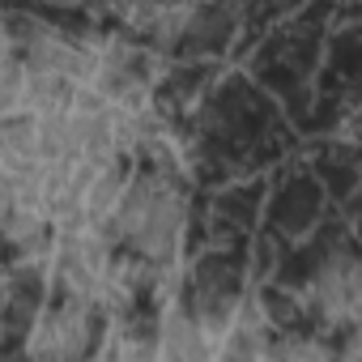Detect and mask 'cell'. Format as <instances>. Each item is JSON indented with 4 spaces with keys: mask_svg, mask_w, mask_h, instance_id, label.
<instances>
[{
    "mask_svg": "<svg viewBox=\"0 0 362 362\" xmlns=\"http://www.w3.org/2000/svg\"><path fill=\"white\" fill-rule=\"evenodd\" d=\"M162 354L166 358H201L205 354V341H201V328L192 320H175L166 328V341H162Z\"/></svg>",
    "mask_w": 362,
    "mask_h": 362,
    "instance_id": "1",
    "label": "cell"
}]
</instances>
